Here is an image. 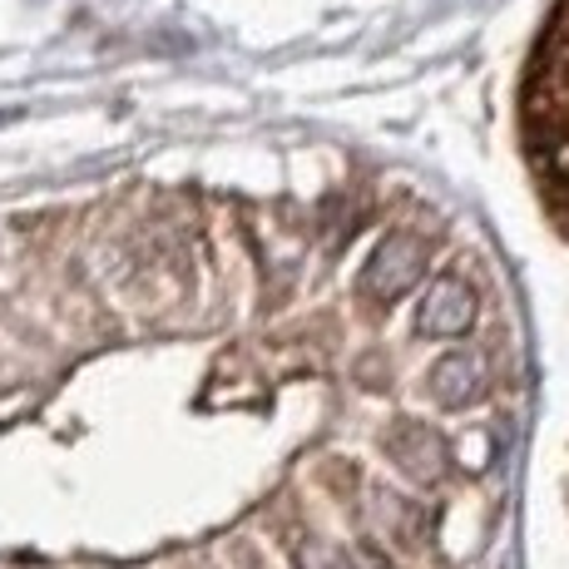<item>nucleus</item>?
<instances>
[{
    "label": "nucleus",
    "mask_w": 569,
    "mask_h": 569,
    "mask_svg": "<svg viewBox=\"0 0 569 569\" xmlns=\"http://www.w3.org/2000/svg\"><path fill=\"white\" fill-rule=\"evenodd\" d=\"M520 129L545 203L569 233V0H555L535 40L520 94Z\"/></svg>",
    "instance_id": "1"
},
{
    "label": "nucleus",
    "mask_w": 569,
    "mask_h": 569,
    "mask_svg": "<svg viewBox=\"0 0 569 569\" xmlns=\"http://www.w3.org/2000/svg\"><path fill=\"white\" fill-rule=\"evenodd\" d=\"M446 262H436V228L431 223H401L371 248L357 292H362L367 302L391 308V302L416 298Z\"/></svg>",
    "instance_id": "2"
},
{
    "label": "nucleus",
    "mask_w": 569,
    "mask_h": 569,
    "mask_svg": "<svg viewBox=\"0 0 569 569\" xmlns=\"http://www.w3.org/2000/svg\"><path fill=\"white\" fill-rule=\"evenodd\" d=\"M298 560L302 569H391L377 550H347V545H322V540L308 545Z\"/></svg>",
    "instance_id": "3"
}]
</instances>
